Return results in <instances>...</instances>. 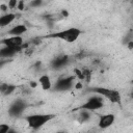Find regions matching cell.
Returning <instances> with one entry per match:
<instances>
[{
	"instance_id": "6da1fadb",
	"label": "cell",
	"mask_w": 133,
	"mask_h": 133,
	"mask_svg": "<svg viewBox=\"0 0 133 133\" xmlns=\"http://www.w3.org/2000/svg\"><path fill=\"white\" fill-rule=\"evenodd\" d=\"M85 90L87 92L100 95L101 97H103L104 99L108 100L109 102L122 106V96H121V92L118 90H116V89L103 87V86H92V87L86 88Z\"/></svg>"
},
{
	"instance_id": "7a4b0ae2",
	"label": "cell",
	"mask_w": 133,
	"mask_h": 133,
	"mask_svg": "<svg viewBox=\"0 0 133 133\" xmlns=\"http://www.w3.org/2000/svg\"><path fill=\"white\" fill-rule=\"evenodd\" d=\"M81 33H82V30L80 28L70 27V28L54 32V33L47 34L44 37H46V38H57V39H61V41L68 43V44H72V43H75L79 38Z\"/></svg>"
},
{
	"instance_id": "3957f363",
	"label": "cell",
	"mask_w": 133,
	"mask_h": 133,
	"mask_svg": "<svg viewBox=\"0 0 133 133\" xmlns=\"http://www.w3.org/2000/svg\"><path fill=\"white\" fill-rule=\"evenodd\" d=\"M55 117H56V114H53V113H34V114H29L25 116V121L30 129L38 130Z\"/></svg>"
},
{
	"instance_id": "277c9868",
	"label": "cell",
	"mask_w": 133,
	"mask_h": 133,
	"mask_svg": "<svg viewBox=\"0 0 133 133\" xmlns=\"http://www.w3.org/2000/svg\"><path fill=\"white\" fill-rule=\"evenodd\" d=\"M103 106H104V98L101 97L100 95L94 94V96L89 97L83 104L78 106L76 108V110L85 109V110H88V111L91 112V111H96V110H99V109L103 108Z\"/></svg>"
},
{
	"instance_id": "5b68a950",
	"label": "cell",
	"mask_w": 133,
	"mask_h": 133,
	"mask_svg": "<svg viewBox=\"0 0 133 133\" xmlns=\"http://www.w3.org/2000/svg\"><path fill=\"white\" fill-rule=\"evenodd\" d=\"M27 106H28V104L24 100L18 99V100H15L10 104V106L8 107V111L7 112H8L10 117L18 118V117H20L24 113V111L26 110Z\"/></svg>"
},
{
	"instance_id": "8992f818",
	"label": "cell",
	"mask_w": 133,
	"mask_h": 133,
	"mask_svg": "<svg viewBox=\"0 0 133 133\" xmlns=\"http://www.w3.org/2000/svg\"><path fill=\"white\" fill-rule=\"evenodd\" d=\"M75 79H76L75 75L74 76L61 77L55 82V84H54V86H52V88L55 91H68L74 86Z\"/></svg>"
},
{
	"instance_id": "52a82bcc",
	"label": "cell",
	"mask_w": 133,
	"mask_h": 133,
	"mask_svg": "<svg viewBox=\"0 0 133 133\" xmlns=\"http://www.w3.org/2000/svg\"><path fill=\"white\" fill-rule=\"evenodd\" d=\"M70 62V57L65 54H60L56 57H54L51 61V68L53 70H61L64 66H66Z\"/></svg>"
},
{
	"instance_id": "ba28073f",
	"label": "cell",
	"mask_w": 133,
	"mask_h": 133,
	"mask_svg": "<svg viewBox=\"0 0 133 133\" xmlns=\"http://www.w3.org/2000/svg\"><path fill=\"white\" fill-rule=\"evenodd\" d=\"M0 44L6 47H21L23 46V37L18 35H8L7 37L2 38Z\"/></svg>"
},
{
	"instance_id": "9c48e42d",
	"label": "cell",
	"mask_w": 133,
	"mask_h": 133,
	"mask_svg": "<svg viewBox=\"0 0 133 133\" xmlns=\"http://www.w3.org/2000/svg\"><path fill=\"white\" fill-rule=\"evenodd\" d=\"M115 121V115L113 113H106L103 115H100L98 126L101 129H107L109 128Z\"/></svg>"
},
{
	"instance_id": "30bf717a",
	"label": "cell",
	"mask_w": 133,
	"mask_h": 133,
	"mask_svg": "<svg viewBox=\"0 0 133 133\" xmlns=\"http://www.w3.org/2000/svg\"><path fill=\"white\" fill-rule=\"evenodd\" d=\"M23 46L21 47H6L3 46L0 49V58H11L17 53H19L22 50Z\"/></svg>"
},
{
	"instance_id": "8fae6325",
	"label": "cell",
	"mask_w": 133,
	"mask_h": 133,
	"mask_svg": "<svg viewBox=\"0 0 133 133\" xmlns=\"http://www.w3.org/2000/svg\"><path fill=\"white\" fill-rule=\"evenodd\" d=\"M17 89V85L7 83V82H1L0 83V95L1 96H10L12 95Z\"/></svg>"
},
{
	"instance_id": "7c38bea8",
	"label": "cell",
	"mask_w": 133,
	"mask_h": 133,
	"mask_svg": "<svg viewBox=\"0 0 133 133\" xmlns=\"http://www.w3.org/2000/svg\"><path fill=\"white\" fill-rule=\"evenodd\" d=\"M26 31H27V26H26V25L18 24V25H15L14 27H11V28L7 31V34H8V35H18V36H22Z\"/></svg>"
},
{
	"instance_id": "4fadbf2b",
	"label": "cell",
	"mask_w": 133,
	"mask_h": 133,
	"mask_svg": "<svg viewBox=\"0 0 133 133\" xmlns=\"http://www.w3.org/2000/svg\"><path fill=\"white\" fill-rule=\"evenodd\" d=\"M16 19V14L14 12H7L2 16H0V27H6L9 24H11Z\"/></svg>"
},
{
	"instance_id": "5bb4252c",
	"label": "cell",
	"mask_w": 133,
	"mask_h": 133,
	"mask_svg": "<svg viewBox=\"0 0 133 133\" xmlns=\"http://www.w3.org/2000/svg\"><path fill=\"white\" fill-rule=\"evenodd\" d=\"M38 84L41 85V87L44 89V90H50L52 89V82H51V79L48 75H42L39 78H38Z\"/></svg>"
},
{
	"instance_id": "9a60e30c",
	"label": "cell",
	"mask_w": 133,
	"mask_h": 133,
	"mask_svg": "<svg viewBox=\"0 0 133 133\" xmlns=\"http://www.w3.org/2000/svg\"><path fill=\"white\" fill-rule=\"evenodd\" d=\"M79 110H80V113H79V116H78V121L81 124H84V123L88 122L90 119V117H91L90 111L85 110V109H79Z\"/></svg>"
},
{
	"instance_id": "2e32d148",
	"label": "cell",
	"mask_w": 133,
	"mask_h": 133,
	"mask_svg": "<svg viewBox=\"0 0 133 133\" xmlns=\"http://www.w3.org/2000/svg\"><path fill=\"white\" fill-rule=\"evenodd\" d=\"M81 75H82L81 81H83V82H85L86 84H88V83L90 82V80H91V72H90L88 69L84 68V69L81 70Z\"/></svg>"
},
{
	"instance_id": "e0dca14e",
	"label": "cell",
	"mask_w": 133,
	"mask_h": 133,
	"mask_svg": "<svg viewBox=\"0 0 133 133\" xmlns=\"http://www.w3.org/2000/svg\"><path fill=\"white\" fill-rule=\"evenodd\" d=\"M14 130L10 128L9 125L7 124H0V133H9L12 132Z\"/></svg>"
},
{
	"instance_id": "ac0fdd59",
	"label": "cell",
	"mask_w": 133,
	"mask_h": 133,
	"mask_svg": "<svg viewBox=\"0 0 133 133\" xmlns=\"http://www.w3.org/2000/svg\"><path fill=\"white\" fill-rule=\"evenodd\" d=\"M43 2H44V0H32L30 2V6L31 7H38L43 4Z\"/></svg>"
},
{
	"instance_id": "d6986e66",
	"label": "cell",
	"mask_w": 133,
	"mask_h": 133,
	"mask_svg": "<svg viewBox=\"0 0 133 133\" xmlns=\"http://www.w3.org/2000/svg\"><path fill=\"white\" fill-rule=\"evenodd\" d=\"M18 1H19V0H9V1H8V4H7L8 8H10V9L16 8L17 5H18Z\"/></svg>"
},
{
	"instance_id": "ffe728a7",
	"label": "cell",
	"mask_w": 133,
	"mask_h": 133,
	"mask_svg": "<svg viewBox=\"0 0 133 133\" xmlns=\"http://www.w3.org/2000/svg\"><path fill=\"white\" fill-rule=\"evenodd\" d=\"M17 8L19 10H23L25 7H24V0H19L18 1V5H17Z\"/></svg>"
},
{
	"instance_id": "44dd1931",
	"label": "cell",
	"mask_w": 133,
	"mask_h": 133,
	"mask_svg": "<svg viewBox=\"0 0 133 133\" xmlns=\"http://www.w3.org/2000/svg\"><path fill=\"white\" fill-rule=\"evenodd\" d=\"M0 8H1V10H2V11H5V10L8 8V6H7V5H5V4H1V5H0Z\"/></svg>"
},
{
	"instance_id": "7402d4cb",
	"label": "cell",
	"mask_w": 133,
	"mask_h": 133,
	"mask_svg": "<svg viewBox=\"0 0 133 133\" xmlns=\"http://www.w3.org/2000/svg\"><path fill=\"white\" fill-rule=\"evenodd\" d=\"M61 15H62L63 18H66V17L69 16V12H68L65 9H63V10H61Z\"/></svg>"
},
{
	"instance_id": "603a6c76",
	"label": "cell",
	"mask_w": 133,
	"mask_h": 133,
	"mask_svg": "<svg viewBox=\"0 0 133 133\" xmlns=\"http://www.w3.org/2000/svg\"><path fill=\"white\" fill-rule=\"evenodd\" d=\"M29 83H30V86H31V87H35V86L37 85V83H36L35 81H30Z\"/></svg>"
},
{
	"instance_id": "cb8c5ba5",
	"label": "cell",
	"mask_w": 133,
	"mask_h": 133,
	"mask_svg": "<svg viewBox=\"0 0 133 133\" xmlns=\"http://www.w3.org/2000/svg\"><path fill=\"white\" fill-rule=\"evenodd\" d=\"M129 50H131L132 49V47H133V42H129Z\"/></svg>"
}]
</instances>
